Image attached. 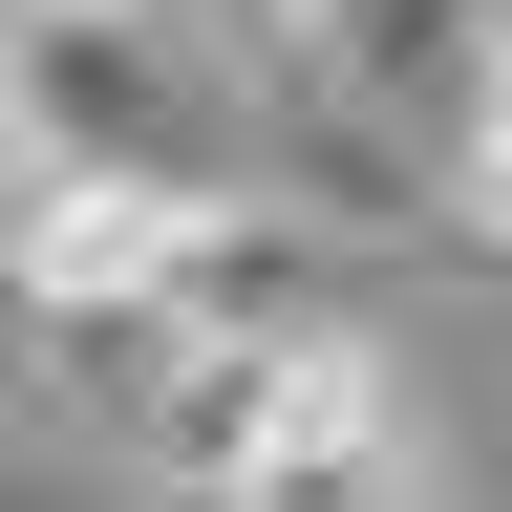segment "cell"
I'll use <instances>...</instances> for the list:
<instances>
[{
  "mask_svg": "<svg viewBox=\"0 0 512 512\" xmlns=\"http://www.w3.org/2000/svg\"><path fill=\"white\" fill-rule=\"evenodd\" d=\"M107 448L150 491H299V512H384V491H448V427L427 384L384 363V320H342V278L278 299V320H171L150 384L107 406Z\"/></svg>",
  "mask_w": 512,
  "mask_h": 512,
  "instance_id": "6da1fadb",
  "label": "cell"
},
{
  "mask_svg": "<svg viewBox=\"0 0 512 512\" xmlns=\"http://www.w3.org/2000/svg\"><path fill=\"white\" fill-rule=\"evenodd\" d=\"M406 150L427 192L512 256V0H448V43H427V86H406Z\"/></svg>",
  "mask_w": 512,
  "mask_h": 512,
  "instance_id": "7a4b0ae2",
  "label": "cell"
}]
</instances>
